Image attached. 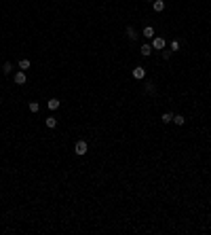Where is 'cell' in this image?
Returning <instances> with one entry per match:
<instances>
[{"label": "cell", "mask_w": 211, "mask_h": 235, "mask_svg": "<svg viewBox=\"0 0 211 235\" xmlns=\"http://www.w3.org/2000/svg\"><path fill=\"white\" fill-rule=\"evenodd\" d=\"M74 153L78 155V157L87 155V153H89V144H87L84 140H78V142H76V146H74Z\"/></svg>", "instance_id": "obj_1"}, {"label": "cell", "mask_w": 211, "mask_h": 235, "mask_svg": "<svg viewBox=\"0 0 211 235\" xmlns=\"http://www.w3.org/2000/svg\"><path fill=\"white\" fill-rule=\"evenodd\" d=\"M152 49H154V51H163V49H165V38L154 36V38H152Z\"/></svg>", "instance_id": "obj_2"}, {"label": "cell", "mask_w": 211, "mask_h": 235, "mask_svg": "<svg viewBox=\"0 0 211 235\" xmlns=\"http://www.w3.org/2000/svg\"><path fill=\"white\" fill-rule=\"evenodd\" d=\"M133 79H137V81L146 79V68H144V66H137V68H133Z\"/></svg>", "instance_id": "obj_3"}, {"label": "cell", "mask_w": 211, "mask_h": 235, "mask_svg": "<svg viewBox=\"0 0 211 235\" xmlns=\"http://www.w3.org/2000/svg\"><path fill=\"white\" fill-rule=\"evenodd\" d=\"M13 81L17 83V85H25V83H28V76H25V72H24V70H19L17 74H15V76H13Z\"/></svg>", "instance_id": "obj_4"}, {"label": "cell", "mask_w": 211, "mask_h": 235, "mask_svg": "<svg viewBox=\"0 0 211 235\" xmlns=\"http://www.w3.org/2000/svg\"><path fill=\"white\" fill-rule=\"evenodd\" d=\"M125 34H127L129 40H137V30H135L133 25H127V28H125Z\"/></svg>", "instance_id": "obj_5"}, {"label": "cell", "mask_w": 211, "mask_h": 235, "mask_svg": "<svg viewBox=\"0 0 211 235\" xmlns=\"http://www.w3.org/2000/svg\"><path fill=\"white\" fill-rule=\"evenodd\" d=\"M152 9H154V13L165 11V0H154V2H152Z\"/></svg>", "instance_id": "obj_6"}, {"label": "cell", "mask_w": 211, "mask_h": 235, "mask_svg": "<svg viewBox=\"0 0 211 235\" xmlns=\"http://www.w3.org/2000/svg\"><path fill=\"white\" fill-rule=\"evenodd\" d=\"M47 106H49V110H57L59 106H61V102H59L57 97H51V100L47 102Z\"/></svg>", "instance_id": "obj_7"}, {"label": "cell", "mask_w": 211, "mask_h": 235, "mask_svg": "<svg viewBox=\"0 0 211 235\" xmlns=\"http://www.w3.org/2000/svg\"><path fill=\"white\" fill-rule=\"evenodd\" d=\"M140 53L144 55V57H148V55L152 53V45H148V43H144V45H141V49H140Z\"/></svg>", "instance_id": "obj_8"}, {"label": "cell", "mask_w": 211, "mask_h": 235, "mask_svg": "<svg viewBox=\"0 0 211 235\" xmlns=\"http://www.w3.org/2000/svg\"><path fill=\"white\" fill-rule=\"evenodd\" d=\"M141 34L146 36V38H154V36H156V32H154V28H152V25H146Z\"/></svg>", "instance_id": "obj_9"}, {"label": "cell", "mask_w": 211, "mask_h": 235, "mask_svg": "<svg viewBox=\"0 0 211 235\" xmlns=\"http://www.w3.org/2000/svg\"><path fill=\"white\" fill-rule=\"evenodd\" d=\"M146 93L156 95V85H154V83H146Z\"/></svg>", "instance_id": "obj_10"}, {"label": "cell", "mask_w": 211, "mask_h": 235, "mask_svg": "<svg viewBox=\"0 0 211 235\" xmlns=\"http://www.w3.org/2000/svg\"><path fill=\"white\" fill-rule=\"evenodd\" d=\"M45 123H47V127H51V129H53V127H57V119H55V117H49Z\"/></svg>", "instance_id": "obj_11"}, {"label": "cell", "mask_w": 211, "mask_h": 235, "mask_svg": "<svg viewBox=\"0 0 211 235\" xmlns=\"http://www.w3.org/2000/svg\"><path fill=\"white\" fill-rule=\"evenodd\" d=\"M173 123H175V125H184V123H186V119L182 117V115H173Z\"/></svg>", "instance_id": "obj_12"}, {"label": "cell", "mask_w": 211, "mask_h": 235, "mask_svg": "<svg viewBox=\"0 0 211 235\" xmlns=\"http://www.w3.org/2000/svg\"><path fill=\"white\" fill-rule=\"evenodd\" d=\"M161 121H163V123H171V121H173V115H171V112H165L163 117H161Z\"/></svg>", "instance_id": "obj_13"}, {"label": "cell", "mask_w": 211, "mask_h": 235, "mask_svg": "<svg viewBox=\"0 0 211 235\" xmlns=\"http://www.w3.org/2000/svg\"><path fill=\"white\" fill-rule=\"evenodd\" d=\"M19 68H21V70H28V68H30V59H21V61H19Z\"/></svg>", "instance_id": "obj_14"}, {"label": "cell", "mask_w": 211, "mask_h": 235, "mask_svg": "<svg viewBox=\"0 0 211 235\" xmlns=\"http://www.w3.org/2000/svg\"><path fill=\"white\" fill-rule=\"evenodd\" d=\"M11 70H13V64H11V61H4V66H2V72H4V74H9Z\"/></svg>", "instance_id": "obj_15"}, {"label": "cell", "mask_w": 211, "mask_h": 235, "mask_svg": "<svg viewBox=\"0 0 211 235\" xmlns=\"http://www.w3.org/2000/svg\"><path fill=\"white\" fill-rule=\"evenodd\" d=\"M179 47H182V45H179V40H171V51H173V53H175V51H179Z\"/></svg>", "instance_id": "obj_16"}, {"label": "cell", "mask_w": 211, "mask_h": 235, "mask_svg": "<svg viewBox=\"0 0 211 235\" xmlns=\"http://www.w3.org/2000/svg\"><path fill=\"white\" fill-rule=\"evenodd\" d=\"M40 110V104L38 102H30V112H38Z\"/></svg>", "instance_id": "obj_17"}, {"label": "cell", "mask_w": 211, "mask_h": 235, "mask_svg": "<svg viewBox=\"0 0 211 235\" xmlns=\"http://www.w3.org/2000/svg\"><path fill=\"white\" fill-rule=\"evenodd\" d=\"M171 53H173V51H171V49H167V51H163V57L169 59V57H171Z\"/></svg>", "instance_id": "obj_18"}, {"label": "cell", "mask_w": 211, "mask_h": 235, "mask_svg": "<svg viewBox=\"0 0 211 235\" xmlns=\"http://www.w3.org/2000/svg\"><path fill=\"white\" fill-rule=\"evenodd\" d=\"M148 2H154V0H148Z\"/></svg>", "instance_id": "obj_19"}]
</instances>
